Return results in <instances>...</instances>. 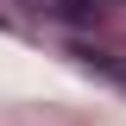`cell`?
Segmentation results:
<instances>
[{"instance_id": "6da1fadb", "label": "cell", "mask_w": 126, "mask_h": 126, "mask_svg": "<svg viewBox=\"0 0 126 126\" xmlns=\"http://www.w3.org/2000/svg\"><path fill=\"white\" fill-rule=\"evenodd\" d=\"M82 57H88V63H94V69H107V76H113V82H126V63H120V57H107V50H82Z\"/></svg>"}, {"instance_id": "7a4b0ae2", "label": "cell", "mask_w": 126, "mask_h": 126, "mask_svg": "<svg viewBox=\"0 0 126 126\" xmlns=\"http://www.w3.org/2000/svg\"><path fill=\"white\" fill-rule=\"evenodd\" d=\"M44 6H50V13H88L94 0H44Z\"/></svg>"}]
</instances>
